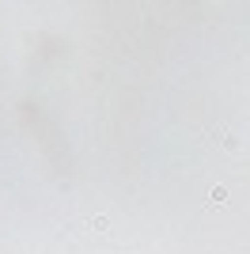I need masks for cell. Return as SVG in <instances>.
<instances>
[{
	"label": "cell",
	"mask_w": 250,
	"mask_h": 254,
	"mask_svg": "<svg viewBox=\"0 0 250 254\" xmlns=\"http://www.w3.org/2000/svg\"><path fill=\"white\" fill-rule=\"evenodd\" d=\"M224 198H227V190H224V186H216V190H212V194H208V201H212V205H216V209H224Z\"/></svg>",
	"instance_id": "1"
},
{
	"label": "cell",
	"mask_w": 250,
	"mask_h": 254,
	"mask_svg": "<svg viewBox=\"0 0 250 254\" xmlns=\"http://www.w3.org/2000/svg\"><path fill=\"white\" fill-rule=\"evenodd\" d=\"M88 228H95V231H103V228H106V216H91V220H88Z\"/></svg>",
	"instance_id": "2"
}]
</instances>
